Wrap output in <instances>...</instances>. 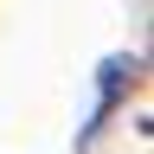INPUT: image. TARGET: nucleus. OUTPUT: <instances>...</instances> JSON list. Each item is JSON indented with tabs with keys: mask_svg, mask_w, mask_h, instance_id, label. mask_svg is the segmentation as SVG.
<instances>
[{
	"mask_svg": "<svg viewBox=\"0 0 154 154\" xmlns=\"http://www.w3.org/2000/svg\"><path fill=\"white\" fill-rule=\"evenodd\" d=\"M141 77V58H103V71H96V122L122 103V90Z\"/></svg>",
	"mask_w": 154,
	"mask_h": 154,
	"instance_id": "obj_1",
	"label": "nucleus"
}]
</instances>
